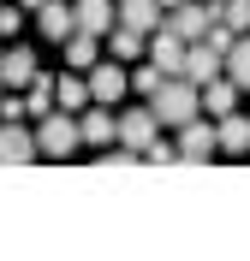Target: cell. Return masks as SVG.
Returning <instances> with one entry per match:
<instances>
[{"label":"cell","mask_w":250,"mask_h":261,"mask_svg":"<svg viewBox=\"0 0 250 261\" xmlns=\"http://www.w3.org/2000/svg\"><path fill=\"white\" fill-rule=\"evenodd\" d=\"M0 119H24V101H18V95H0Z\"/></svg>","instance_id":"4316f807"},{"label":"cell","mask_w":250,"mask_h":261,"mask_svg":"<svg viewBox=\"0 0 250 261\" xmlns=\"http://www.w3.org/2000/svg\"><path fill=\"white\" fill-rule=\"evenodd\" d=\"M119 24L125 30H161V0H119Z\"/></svg>","instance_id":"5bb4252c"},{"label":"cell","mask_w":250,"mask_h":261,"mask_svg":"<svg viewBox=\"0 0 250 261\" xmlns=\"http://www.w3.org/2000/svg\"><path fill=\"white\" fill-rule=\"evenodd\" d=\"M215 143L226 148V154H250V119H238V113H226L215 125Z\"/></svg>","instance_id":"2e32d148"},{"label":"cell","mask_w":250,"mask_h":261,"mask_svg":"<svg viewBox=\"0 0 250 261\" xmlns=\"http://www.w3.org/2000/svg\"><path fill=\"white\" fill-rule=\"evenodd\" d=\"M0 36H18V0H0Z\"/></svg>","instance_id":"d4e9b609"},{"label":"cell","mask_w":250,"mask_h":261,"mask_svg":"<svg viewBox=\"0 0 250 261\" xmlns=\"http://www.w3.org/2000/svg\"><path fill=\"white\" fill-rule=\"evenodd\" d=\"M96 42H101V36H83V30H72L66 36V42H60V48H66V65H72V71H89V65H96Z\"/></svg>","instance_id":"e0dca14e"},{"label":"cell","mask_w":250,"mask_h":261,"mask_svg":"<svg viewBox=\"0 0 250 261\" xmlns=\"http://www.w3.org/2000/svg\"><path fill=\"white\" fill-rule=\"evenodd\" d=\"M78 137H83V143H96V148H107V143H113V107L89 101V107L78 113Z\"/></svg>","instance_id":"8fae6325"},{"label":"cell","mask_w":250,"mask_h":261,"mask_svg":"<svg viewBox=\"0 0 250 261\" xmlns=\"http://www.w3.org/2000/svg\"><path fill=\"white\" fill-rule=\"evenodd\" d=\"M36 77V48H12L0 54V89H24Z\"/></svg>","instance_id":"4fadbf2b"},{"label":"cell","mask_w":250,"mask_h":261,"mask_svg":"<svg viewBox=\"0 0 250 261\" xmlns=\"http://www.w3.org/2000/svg\"><path fill=\"white\" fill-rule=\"evenodd\" d=\"M36 30L48 36V42H66L78 30V18H72V0H42L36 6Z\"/></svg>","instance_id":"30bf717a"},{"label":"cell","mask_w":250,"mask_h":261,"mask_svg":"<svg viewBox=\"0 0 250 261\" xmlns=\"http://www.w3.org/2000/svg\"><path fill=\"white\" fill-rule=\"evenodd\" d=\"M30 95H24V119H42V113H54V77H42L36 71L30 83H24Z\"/></svg>","instance_id":"d6986e66"},{"label":"cell","mask_w":250,"mask_h":261,"mask_svg":"<svg viewBox=\"0 0 250 261\" xmlns=\"http://www.w3.org/2000/svg\"><path fill=\"white\" fill-rule=\"evenodd\" d=\"M83 137H78V113H66V107H54V113L36 119V154H48V161H66V154H78Z\"/></svg>","instance_id":"7a4b0ae2"},{"label":"cell","mask_w":250,"mask_h":261,"mask_svg":"<svg viewBox=\"0 0 250 261\" xmlns=\"http://www.w3.org/2000/svg\"><path fill=\"white\" fill-rule=\"evenodd\" d=\"M72 18H78L83 36H107L113 30V0H72Z\"/></svg>","instance_id":"7c38bea8"},{"label":"cell","mask_w":250,"mask_h":261,"mask_svg":"<svg viewBox=\"0 0 250 261\" xmlns=\"http://www.w3.org/2000/svg\"><path fill=\"white\" fill-rule=\"evenodd\" d=\"M209 24H220V6H215V0H209V6H202V0H179V6H167V30H179L185 42H202Z\"/></svg>","instance_id":"3957f363"},{"label":"cell","mask_w":250,"mask_h":261,"mask_svg":"<svg viewBox=\"0 0 250 261\" xmlns=\"http://www.w3.org/2000/svg\"><path fill=\"white\" fill-rule=\"evenodd\" d=\"M137 161H143V154H131V148H119V154H107L101 166H107V172H125V166H137Z\"/></svg>","instance_id":"484cf974"},{"label":"cell","mask_w":250,"mask_h":261,"mask_svg":"<svg viewBox=\"0 0 250 261\" xmlns=\"http://www.w3.org/2000/svg\"><path fill=\"white\" fill-rule=\"evenodd\" d=\"M197 95L209 101V113H215V119H226V113H233V107H238V83L226 77V71H220V77H209V83H202Z\"/></svg>","instance_id":"9a60e30c"},{"label":"cell","mask_w":250,"mask_h":261,"mask_svg":"<svg viewBox=\"0 0 250 261\" xmlns=\"http://www.w3.org/2000/svg\"><path fill=\"white\" fill-rule=\"evenodd\" d=\"M215 125H202V119H185L179 125V161L185 166H197V161H209V154H215Z\"/></svg>","instance_id":"52a82bcc"},{"label":"cell","mask_w":250,"mask_h":261,"mask_svg":"<svg viewBox=\"0 0 250 261\" xmlns=\"http://www.w3.org/2000/svg\"><path fill=\"white\" fill-rule=\"evenodd\" d=\"M36 6H42V0H18V12H36Z\"/></svg>","instance_id":"83f0119b"},{"label":"cell","mask_w":250,"mask_h":261,"mask_svg":"<svg viewBox=\"0 0 250 261\" xmlns=\"http://www.w3.org/2000/svg\"><path fill=\"white\" fill-rule=\"evenodd\" d=\"M167 6H179V0H161V12H167Z\"/></svg>","instance_id":"f1b7e54d"},{"label":"cell","mask_w":250,"mask_h":261,"mask_svg":"<svg viewBox=\"0 0 250 261\" xmlns=\"http://www.w3.org/2000/svg\"><path fill=\"white\" fill-rule=\"evenodd\" d=\"M155 83H161V65H137L131 71V89H143V95H149Z\"/></svg>","instance_id":"cb8c5ba5"},{"label":"cell","mask_w":250,"mask_h":261,"mask_svg":"<svg viewBox=\"0 0 250 261\" xmlns=\"http://www.w3.org/2000/svg\"><path fill=\"white\" fill-rule=\"evenodd\" d=\"M202 95H197V83L185 77V71H173V77H161L149 89V113L161 119V125H185V119H197Z\"/></svg>","instance_id":"6da1fadb"},{"label":"cell","mask_w":250,"mask_h":261,"mask_svg":"<svg viewBox=\"0 0 250 261\" xmlns=\"http://www.w3.org/2000/svg\"><path fill=\"white\" fill-rule=\"evenodd\" d=\"M220 24L244 36V30H250V0H220Z\"/></svg>","instance_id":"7402d4cb"},{"label":"cell","mask_w":250,"mask_h":261,"mask_svg":"<svg viewBox=\"0 0 250 261\" xmlns=\"http://www.w3.org/2000/svg\"><path fill=\"white\" fill-rule=\"evenodd\" d=\"M54 107L83 113V107H89V83H83V77H54Z\"/></svg>","instance_id":"ac0fdd59"},{"label":"cell","mask_w":250,"mask_h":261,"mask_svg":"<svg viewBox=\"0 0 250 261\" xmlns=\"http://www.w3.org/2000/svg\"><path fill=\"white\" fill-rule=\"evenodd\" d=\"M83 83H89V101H101V107H113V101L131 89V77H125L113 60H107V65H89V77H83Z\"/></svg>","instance_id":"ba28073f"},{"label":"cell","mask_w":250,"mask_h":261,"mask_svg":"<svg viewBox=\"0 0 250 261\" xmlns=\"http://www.w3.org/2000/svg\"><path fill=\"white\" fill-rule=\"evenodd\" d=\"M215 6H220V0H215Z\"/></svg>","instance_id":"f546056e"},{"label":"cell","mask_w":250,"mask_h":261,"mask_svg":"<svg viewBox=\"0 0 250 261\" xmlns=\"http://www.w3.org/2000/svg\"><path fill=\"white\" fill-rule=\"evenodd\" d=\"M202 42H209V48H220V54H226V48H233V42H238V30H226V24H209V36H202Z\"/></svg>","instance_id":"603a6c76"},{"label":"cell","mask_w":250,"mask_h":261,"mask_svg":"<svg viewBox=\"0 0 250 261\" xmlns=\"http://www.w3.org/2000/svg\"><path fill=\"white\" fill-rule=\"evenodd\" d=\"M155 137H161V119H155L149 107H131V113H119V119H113V143H119V148H131V154H143Z\"/></svg>","instance_id":"277c9868"},{"label":"cell","mask_w":250,"mask_h":261,"mask_svg":"<svg viewBox=\"0 0 250 261\" xmlns=\"http://www.w3.org/2000/svg\"><path fill=\"white\" fill-rule=\"evenodd\" d=\"M226 77H233L238 89H250V30L238 36L233 48H226Z\"/></svg>","instance_id":"ffe728a7"},{"label":"cell","mask_w":250,"mask_h":261,"mask_svg":"<svg viewBox=\"0 0 250 261\" xmlns=\"http://www.w3.org/2000/svg\"><path fill=\"white\" fill-rule=\"evenodd\" d=\"M143 48H149V65H161V77H173V71H185V48H191V42L161 24V36H149Z\"/></svg>","instance_id":"5b68a950"},{"label":"cell","mask_w":250,"mask_h":261,"mask_svg":"<svg viewBox=\"0 0 250 261\" xmlns=\"http://www.w3.org/2000/svg\"><path fill=\"white\" fill-rule=\"evenodd\" d=\"M220 71H226V54L220 48H209V42H191V48H185V77L197 83H209V77H220Z\"/></svg>","instance_id":"9c48e42d"},{"label":"cell","mask_w":250,"mask_h":261,"mask_svg":"<svg viewBox=\"0 0 250 261\" xmlns=\"http://www.w3.org/2000/svg\"><path fill=\"white\" fill-rule=\"evenodd\" d=\"M36 161V130H24V119H6L0 125V166H24Z\"/></svg>","instance_id":"8992f818"},{"label":"cell","mask_w":250,"mask_h":261,"mask_svg":"<svg viewBox=\"0 0 250 261\" xmlns=\"http://www.w3.org/2000/svg\"><path fill=\"white\" fill-rule=\"evenodd\" d=\"M143 42H149L143 30H125V24H119V30H113V60H137V54H143Z\"/></svg>","instance_id":"44dd1931"}]
</instances>
